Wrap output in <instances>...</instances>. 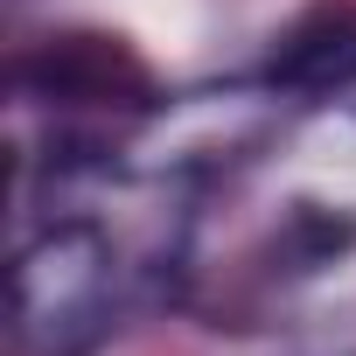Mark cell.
Segmentation results:
<instances>
[{
  "label": "cell",
  "mask_w": 356,
  "mask_h": 356,
  "mask_svg": "<svg viewBox=\"0 0 356 356\" xmlns=\"http://www.w3.org/2000/svg\"><path fill=\"white\" fill-rule=\"evenodd\" d=\"M22 84L42 91V98H63V105H112V98H140L147 91L140 63L112 35H49L22 63Z\"/></svg>",
  "instance_id": "cell-1"
},
{
  "label": "cell",
  "mask_w": 356,
  "mask_h": 356,
  "mask_svg": "<svg viewBox=\"0 0 356 356\" xmlns=\"http://www.w3.org/2000/svg\"><path fill=\"white\" fill-rule=\"evenodd\" d=\"M273 84H286V91H349L356 84V8L349 0H321L280 35Z\"/></svg>",
  "instance_id": "cell-2"
}]
</instances>
